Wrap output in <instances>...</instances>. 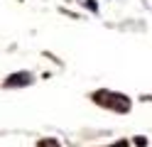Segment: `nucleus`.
<instances>
[{"instance_id":"f257e3e1","label":"nucleus","mask_w":152,"mask_h":147,"mask_svg":"<svg viewBox=\"0 0 152 147\" xmlns=\"http://www.w3.org/2000/svg\"><path fill=\"white\" fill-rule=\"evenodd\" d=\"M93 101H96V103H101V105H108V108H113V110H118V113L130 110V101H128L125 96H120V93L98 91L96 96H93Z\"/></svg>"},{"instance_id":"f03ea898","label":"nucleus","mask_w":152,"mask_h":147,"mask_svg":"<svg viewBox=\"0 0 152 147\" xmlns=\"http://www.w3.org/2000/svg\"><path fill=\"white\" fill-rule=\"evenodd\" d=\"M27 83H32V74H12L10 78L5 81V86L7 88H12V86H27Z\"/></svg>"},{"instance_id":"7ed1b4c3","label":"nucleus","mask_w":152,"mask_h":147,"mask_svg":"<svg viewBox=\"0 0 152 147\" xmlns=\"http://www.w3.org/2000/svg\"><path fill=\"white\" fill-rule=\"evenodd\" d=\"M39 147H59V142L49 137V140H39Z\"/></svg>"}]
</instances>
